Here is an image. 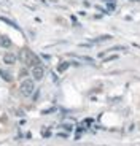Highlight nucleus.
Segmentation results:
<instances>
[{
	"label": "nucleus",
	"mask_w": 140,
	"mask_h": 146,
	"mask_svg": "<svg viewBox=\"0 0 140 146\" xmlns=\"http://www.w3.org/2000/svg\"><path fill=\"white\" fill-rule=\"evenodd\" d=\"M21 94L24 95V97H30V95L33 94V81L32 80H24L21 83Z\"/></svg>",
	"instance_id": "obj_1"
},
{
	"label": "nucleus",
	"mask_w": 140,
	"mask_h": 146,
	"mask_svg": "<svg viewBox=\"0 0 140 146\" xmlns=\"http://www.w3.org/2000/svg\"><path fill=\"white\" fill-rule=\"evenodd\" d=\"M43 75H45L43 67H40V65H33V68H32V76H33V80H35V81H40L41 78H43Z\"/></svg>",
	"instance_id": "obj_2"
},
{
	"label": "nucleus",
	"mask_w": 140,
	"mask_h": 146,
	"mask_svg": "<svg viewBox=\"0 0 140 146\" xmlns=\"http://www.w3.org/2000/svg\"><path fill=\"white\" fill-rule=\"evenodd\" d=\"M3 62L7 64V65H13V64L16 62V56L11 54V52H8V54L3 56Z\"/></svg>",
	"instance_id": "obj_3"
},
{
	"label": "nucleus",
	"mask_w": 140,
	"mask_h": 146,
	"mask_svg": "<svg viewBox=\"0 0 140 146\" xmlns=\"http://www.w3.org/2000/svg\"><path fill=\"white\" fill-rule=\"evenodd\" d=\"M0 46H3V48H10V46H11L10 38H7V36H0Z\"/></svg>",
	"instance_id": "obj_4"
},
{
	"label": "nucleus",
	"mask_w": 140,
	"mask_h": 146,
	"mask_svg": "<svg viewBox=\"0 0 140 146\" xmlns=\"http://www.w3.org/2000/svg\"><path fill=\"white\" fill-rule=\"evenodd\" d=\"M67 67H69V64L65 62V64H64V65H61V67H59V72H64V70H65Z\"/></svg>",
	"instance_id": "obj_5"
}]
</instances>
